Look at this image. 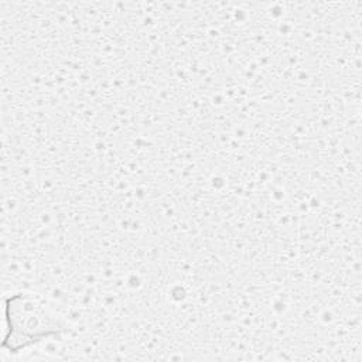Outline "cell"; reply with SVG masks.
<instances>
[{
	"label": "cell",
	"instance_id": "1",
	"mask_svg": "<svg viewBox=\"0 0 362 362\" xmlns=\"http://www.w3.org/2000/svg\"><path fill=\"white\" fill-rule=\"evenodd\" d=\"M6 334L1 348L11 354L21 352L49 338H59L68 331L66 324L40 296L18 291L4 300Z\"/></svg>",
	"mask_w": 362,
	"mask_h": 362
}]
</instances>
